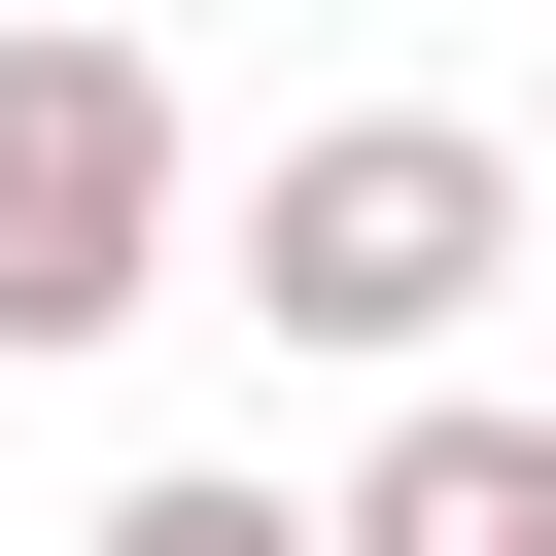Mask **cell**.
Returning <instances> with one entry per match:
<instances>
[{"mask_svg":"<svg viewBox=\"0 0 556 556\" xmlns=\"http://www.w3.org/2000/svg\"><path fill=\"white\" fill-rule=\"evenodd\" d=\"M208 278H243L278 348L417 382V348H452V313L521 278V139H486V104H313V139L243 174V243H208Z\"/></svg>","mask_w":556,"mask_h":556,"instance_id":"cell-1","label":"cell"},{"mask_svg":"<svg viewBox=\"0 0 556 556\" xmlns=\"http://www.w3.org/2000/svg\"><path fill=\"white\" fill-rule=\"evenodd\" d=\"M70 556H348V521H278V486H243V452H174V486H104V521H70Z\"/></svg>","mask_w":556,"mask_h":556,"instance_id":"cell-4","label":"cell"},{"mask_svg":"<svg viewBox=\"0 0 556 556\" xmlns=\"http://www.w3.org/2000/svg\"><path fill=\"white\" fill-rule=\"evenodd\" d=\"M313 521H348V556H556V417H521V382H417Z\"/></svg>","mask_w":556,"mask_h":556,"instance_id":"cell-3","label":"cell"},{"mask_svg":"<svg viewBox=\"0 0 556 556\" xmlns=\"http://www.w3.org/2000/svg\"><path fill=\"white\" fill-rule=\"evenodd\" d=\"M0 35H35V0H0Z\"/></svg>","mask_w":556,"mask_h":556,"instance_id":"cell-5","label":"cell"},{"mask_svg":"<svg viewBox=\"0 0 556 556\" xmlns=\"http://www.w3.org/2000/svg\"><path fill=\"white\" fill-rule=\"evenodd\" d=\"M174 70L139 35H0V348H139L174 313Z\"/></svg>","mask_w":556,"mask_h":556,"instance_id":"cell-2","label":"cell"}]
</instances>
